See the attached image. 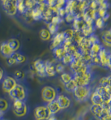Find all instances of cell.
Instances as JSON below:
<instances>
[{
  "instance_id": "cell-1",
  "label": "cell",
  "mask_w": 111,
  "mask_h": 120,
  "mask_svg": "<svg viewBox=\"0 0 111 120\" xmlns=\"http://www.w3.org/2000/svg\"><path fill=\"white\" fill-rule=\"evenodd\" d=\"M91 93V88L89 85L78 86L75 89V91L73 92L74 97L78 101H87L90 98Z\"/></svg>"
},
{
  "instance_id": "cell-2",
  "label": "cell",
  "mask_w": 111,
  "mask_h": 120,
  "mask_svg": "<svg viewBox=\"0 0 111 120\" xmlns=\"http://www.w3.org/2000/svg\"><path fill=\"white\" fill-rule=\"evenodd\" d=\"M10 98L13 101L15 100H21L24 101L26 98V92L24 88L22 85L17 84L15 87L13 88L8 93Z\"/></svg>"
},
{
  "instance_id": "cell-3",
  "label": "cell",
  "mask_w": 111,
  "mask_h": 120,
  "mask_svg": "<svg viewBox=\"0 0 111 120\" xmlns=\"http://www.w3.org/2000/svg\"><path fill=\"white\" fill-rule=\"evenodd\" d=\"M4 11L10 16H14L17 13V0H6L2 3Z\"/></svg>"
},
{
  "instance_id": "cell-4",
  "label": "cell",
  "mask_w": 111,
  "mask_h": 120,
  "mask_svg": "<svg viewBox=\"0 0 111 120\" xmlns=\"http://www.w3.org/2000/svg\"><path fill=\"white\" fill-rule=\"evenodd\" d=\"M41 97L42 99L46 102H50L56 99L57 97V93L54 88L50 86H45L43 88L41 91Z\"/></svg>"
},
{
  "instance_id": "cell-5",
  "label": "cell",
  "mask_w": 111,
  "mask_h": 120,
  "mask_svg": "<svg viewBox=\"0 0 111 120\" xmlns=\"http://www.w3.org/2000/svg\"><path fill=\"white\" fill-rule=\"evenodd\" d=\"M98 16L97 11H94L91 9L90 8H87L83 12V20L85 22V24H93L94 20H96Z\"/></svg>"
},
{
  "instance_id": "cell-6",
  "label": "cell",
  "mask_w": 111,
  "mask_h": 120,
  "mask_svg": "<svg viewBox=\"0 0 111 120\" xmlns=\"http://www.w3.org/2000/svg\"><path fill=\"white\" fill-rule=\"evenodd\" d=\"M34 116L36 120H44L48 119L51 116V114L46 106L41 105L35 109Z\"/></svg>"
},
{
  "instance_id": "cell-7",
  "label": "cell",
  "mask_w": 111,
  "mask_h": 120,
  "mask_svg": "<svg viewBox=\"0 0 111 120\" xmlns=\"http://www.w3.org/2000/svg\"><path fill=\"white\" fill-rule=\"evenodd\" d=\"M73 78L75 80L78 86L89 85L92 80V73L89 71L82 75H74Z\"/></svg>"
},
{
  "instance_id": "cell-8",
  "label": "cell",
  "mask_w": 111,
  "mask_h": 120,
  "mask_svg": "<svg viewBox=\"0 0 111 120\" xmlns=\"http://www.w3.org/2000/svg\"><path fill=\"white\" fill-rule=\"evenodd\" d=\"M98 56L101 60V66L110 68V54L107 52L106 49L102 48Z\"/></svg>"
},
{
  "instance_id": "cell-9",
  "label": "cell",
  "mask_w": 111,
  "mask_h": 120,
  "mask_svg": "<svg viewBox=\"0 0 111 120\" xmlns=\"http://www.w3.org/2000/svg\"><path fill=\"white\" fill-rule=\"evenodd\" d=\"M33 68L36 71L37 75L40 77H45V63L41 59H37L33 63Z\"/></svg>"
},
{
  "instance_id": "cell-10",
  "label": "cell",
  "mask_w": 111,
  "mask_h": 120,
  "mask_svg": "<svg viewBox=\"0 0 111 120\" xmlns=\"http://www.w3.org/2000/svg\"><path fill=\"white\" fill-rule=\"evenodd\" d=\"M16 84V80L15 78L11 76H7L5 77L3 81V89L6 93H9Z\"/></svg>"
},
{
  "instance_id": "cell-11",
  "label": "cell",
  "mask_w": 111,
  "mask_h": 120,
  "mask_svg": "<svg viewBox=\"0 0 111 120\" xmlns=\"http://www.w3.org/2000/svg\"><path fill=\"white\" fill-rule=\"evenodd\" d=\"M56 101H57L58 104L59 105L61 110H64L70 106L71 105V100L68 97L63 94H59V96L56 97Z\"/></svg>"
},
{
  "instance_id": "cell-12",
  "label": "cell",
  "mask_w": 111,
  "mask_h": 120,
  "mask_svg": "<svg viewBox=\"0 0 111 120\" xmlns=\"http://www.w3.org/2000/svg\"><path fill=\"white\" fill-rule=\"evenodd\" d=\"M45 63V75L46 76L53 77L56 75V70H55V64L54 62L50 61V60H46Z\"/></svg>"
},
{
  "instance_id": "cell-13",
  "label": "cell",
  "mask_w": 111,
  "mask_h": 120,
  "mask_svg": "<svg viewBox=\"0 0 111 120\" xmlns=\"http://www.w3.org/2000/svg\"><path fill=\"white\" fill-rule=\"evenodd\" d=\"M63 41H64V38H63V33H57L56 34H54V38H53L51 48L54 49V48H57V47L61 46Z\"/></svg>"
},
{
  "instance_id": "cell-14",
  "label": "cell",
  "mask_w": 111,
  "mask_h": 120,
  "mask_svg": "<svg viewBox=\"0 0 111 120\" xmlns=\"http://www.w3.org/2000/svg\"><path fill=\"white\" fill-rule=\"evenodd\" d=\"M0 53L5 58H7L11 56V54H13V50L11 49L9 45L7 42H3L0 45Z\"/></svg>"
},
{
  "instance_id": "cell-15",
  "label": "cell",
  "mask_w": 111,
  "mask_h": 120,
  "mask_svg": "<svg viewBox=\"0 0 111 120\" xmlns=\"http://www.w3.org/2000/svg\"><path fill=\"white\" fill-rule=\"evenodd\" d=\"M91 45H92V44L90 43V41H89V38H86V37H84V38H82V40L80 41V43L77 45V46H78L83 52H86V51H89Z\"/></svg>"
},
{
  "instance_id": "cell-16",
  "label": "cell",
  "mask_w": 111,
  "mask_h": 120,
  "mask_svg": "<svg viewBox=\"0 0 111 120\" xmlns=\"http://www.w3.org/2000/svg\"><path fill=\"white\" fill-rule=\"evenodd\" d=\"M46 107H47V109L49 110V111H50L51 115H53V114H55L56 113H58L59 110H61L60 107H59V105L58 104V102H57V101H56V100H54V101H50V102H48Z\"/></svg>"
},
{
  "instance_id": "cell-17",
  "label": "cell",
  "mask_w": 111,
  "mask_h": 120,
  "mask_svg": "<svg viewBox=\"0 0 111 120\" xmlns=\"http://www.w3.org/2000/svg\"><path fill=\"white\" fill-rule=\"evenodd\" d=\"M31 16L33 20H42V15H41V11L38 5H36L34 8L30 11Z\"/></svg>"
},
{
  "instance_id": "cell-18",
  "label": "cell",
  "mask_w": 111,
  "mask_h": 120,
  "mask_svg": "<svg viewBox=\"0 0 111 120\" xmlns=\"http://www.w3.org/2000/svg\"><path fill=\"white\" fill-rule=\"evenodd\" d=\"M94 92L97 93L98 95H100V96L103 98L104 101H105L107 99H110V92L108 91V90H106L105 89V88H104V87L99 86V87L96 88Z\"/></svg>"
},
{
  "instance_id": "cell-19",
  "label": "cell",
  "mask_w": 111,
  "mask_h": 120,
  "mask_svg": "<svg viewBox=\"0 0 111 120\" xmlns=\"http://www.w3.org/2000/svg\"><path fill=\"white\" fill-rule=\"evenodd\" d=\"M81 33L84 37L89 38L92 34L94 33V28H93V24H85L84 27L81 29Z\"/></svg>"
},
{
  "instance_id": "cell-20",
  "label": "cell",
  "mask_w": 111,
  "mask_h": 120,
  "mask_svg": "<svg viewBox=\"0 0 111 120\" xmlns=\"http://www.w3.org/2000/svg\"><path fill=\"white\" fill-rule=\"evenodd\" d=\"M85 24V22L82 18H76L72 22V27L74 32H81V29Z\"/></svg>"
},
{
  "instance_id": "cell-21",
  "label": "cell",
  "mask_w": 111,
  "mask_h": 120,
  "mask_svg": "<svg viewBox=\"0 0 111 120\" xmlns=\"http://www.w3.org/2000/svg\"><path fill=\"white\" fill-rule=\"evenodd\" d=\"M90 99H91V101H92V105H102V104H103V102H104L103 98H102L100 95H98L96 93H95V92L91 93Z\"/></svg>"
},
{
  "instance_id": "cell-22",
  "label": "cell",
  "mask_w": 111,
  "mask_h": 120,
  "mask_svg": "<svg viewBox=\"0 0 111 120\" xmlns=\"http://www.w3.org/2000/svg\"><path fill=\"white\" fill-rule=\"evenodd\" d=\"M101 49H102V46L100 43L92 44L90 47V50H89V54H90L91 57L92 58V57H95V56H97Z\"/></svg>"
},
{
  "instance_id": "cell-23",
  "label": "cell",
  "mask_w": 111,
  "mask_h": 120,
  "mask_svg": "<svg viewBox=\"0 0 111 120\" xmlns=\"http://www.w3.org/2000/svg\"><path fill=\"white\" fill-rule=\"evenodd\" d=\"M7 43L9 45V46L11 47V49L13 50V52H16L20 47V41L18 39H16V38H11V39H9L7 41Z\"/></svg>"
},
{
  "instance_id": "cell-24",
  "label": "cell",
  "mask_w": 111,
  "mask_h": 120,
  "mask_svg": "<svg viewBox=\"0 0 111 120\" xmlns=\"http://www.w3.org/2000/svg\"><path fill=\"white\" fill-rule=\"evenodd\" d=\"M102 41L105 45L110 47L111 45V31L110 29L102 32Z\"/></svg>"
},
{
  "instance_id": "cell-25",
  "label": "cell",
  "mask_w": 111,
  "mask_h": 120,
  "mask_svg": "<svg viewBox=\"0 0 111 120\" xmlns=\"http://www.w3.org/2000/svg\"><path fill=\"white\" fill-rule=\"evenodd\" d=\"M53 53H54V57H55L57 59H59V60H61L62 59H63V56L67 54L65 49L63 48L62 45H61V46H59V47H57V48L53 49Z\"/></svg>"
},
{
  "instance_id": "cell-26",
  "label": "cell",
  "mask_w": 111,
  "mask_h": 120,
  "mask_svg": "<svg viewBox=\"0 0 111 120\" xmlns=\"http://www.w3.org/2000/svg\"><path fill=\"white\" fill-rule=\"evenodd\" d=\"M84 64H85V63H84L81 59H80V60H73V62H72L71 64H70V67H71V69L72 71H73L74 73H75V72L80 69V68Z\"/></svg>"
},
{
  "instance_id": "cell-27",
  "label": "cell",
  "mask_w": 111,
  "mask_h": 120,
  "mask_svg": "<svg viewBox=\"0 0 111 120\" xmlns=\"http://www.w3.org/2000/svg\"><path fill=\"white\" fill-rule=\"evenodd\" d=\"M64 87H65V89H66L67 92L73 93V92L75 91V89L78 87V85H77L75 80H74V78H72L71 80L69 81V82L64 84Z\"/></svg>"
},
{
  "instance_id": "cell-28",
  "label": "cell",
  "mask_w": 111,
  "mask_h": 120,
  "mask_svg": "<svg viewBox=\"0 0 111 120\" xmlns=\"http://www.w3.org/2000/svg\"><path fill=\"white\" fill-rule=\"evenodd\" d=\"M13 112L17 117H24L28 113V107L26 105H24V106L20 107V108L13 109Z\"/></svg>"
},
{
  "instance_id": "cell-29",
  "label": "cell",
  "mask_w": 111,
  "mask_h": 120,
  "mask_svg": "<svg viewBox=\"0 0 111 120\" xmlns=\"http://www.w3.org/2000/svg\"><path fill=\"white\" fill-rule=\"evenodd\" d=\"M11 57L15 59V63H24L27 60V58L25 56L17 52H13V54H11Z\"/></svg>"
},
{
  "instance_id": "cell-30",
  "label": "cell",
  "mask_w": 111,
  "mask_h": 120,
  "mask_svg": "<svg viewBox=\"0 0 111 120\" xmlns=\"http://www.w3.org/2000/svg\"><path fill=\"white\" fill-rule=\"evenodd\" d=\"M39 36L41 39L43 41H49L51 39L52 35L50 34V33L49 32V30L47 29H42L39 33Z\"/></svg>"
},
{
  "instance_id": "cell-31",
  "label": "cell",
  "mask_w": 111,
  "mask_h": 120,
  "mask_svg": "<svg viewBox=\"0 0 111 120\" xmlns=\"http://www.w3.org/2000/svg\"><path fill=\"white\" fill-rule=\"evenodd\" d=\"M8 107H9V103L7 101L3 98H0V112L4 113L5 111L7 110Z\"/></svg>"
},
{
  "instance_id": "cell-32",
  "label": "cell",
  "mask_w": 111,
  "mask_h": 120,
  "mask_svg": "<svg viewBox=\"0 0 111 120\" xmlns=\"http://www.w3.org/2000/svg\"><path fill=\"white\" fill-rule=\"evenodd\" d=\"M47 29L49 30L51 35H54L57 33L58 30H59V25H56V24L50 22L47 24Z\"/></svg>"
},
{
  "instance_id": "cell-33",
  "label": "cell",
  "mask_w": 111,
  "mask_h": 120,
  "mask_svg": "<svg viewBox=\"0 0 111 120\" xmlns=\"http://www.w3.org/2000/svg\"><path fill=\"white\" fill-rule=\"evenodd\" d=\"M73 57L71 54H66L63 57V59H61L62 61V63L63 65H70L71 63L73 62Z\"/></svg>"
},
{
  "instance_id": "cell-34",
  "label": "cell",
  "mask_w": 111,
  "mask_h": 120,
  "mask_svg": "<svg viewBox=\"0 0 111 120\" xmlns=\"http://www.w3.org/2000/svg\"><path fill=\"white\" fill-rule=\"evenodd\" d=\"M62 33H63L64 40L72 39V38H73V35H74V30L73 29H66V30H64L63 32H62Z\"/></svg>"
},
{
  "instance_id": "cell-35",
  "label": "cell",
  "mask_w": 111,
  "mask_h": 120,
  "mask_svg": "<svg viewBox=\"0 0 111 120\" xmlns=\"http://www.w3.org/2000/svg\"><path fill=\"white\" fill-rule=\"evenodd\" d=\"M100 86L101 87H110V76L108 77H102V78L100 80Z\"/></svg>"
},
{
  "instance_id": "cell-36",
  "label": "cell",
  "mask_w": 111,
  "mask_h": 120,
  "mask_svg": "<svg viewBox=\"0 0 111 120\" xmlns=\"http://www.w3.org/2000/svg\"><path fill=\"white\" fill-rule=\"evenodd\" d=\"M63 21H64V19L62 18V17H60L59 15H54V16H53L52 18H51L50 22L53 23V24H56V25L59 26V24H62Z\"/></svg>"
},
{
  "instance_id": "cell-37",
  "label": "cell",
  "mask_w": 111,
  "mask_h": 120,
  "mask_svg": "<svg viewBox=\"0 0 111 120\" xmlns=\"http://www.w3.org/2000/svg\"><path fill=\"white\" fill-rule=\"evenodd\" d=\"M94 21H95V26H96V29H103L104 26H105V22H104V20H102L101 17H97Z\"/></svg>"
},
{
  "instance_id": "cell-38",
  "label": "cell",
  "mask_w": 111,
  "mask_h": 120,
  "mask_svg": "<svg viewBox=\"0 0 111 120\" xmlns=\"http://www.w3.org/2000/svg\"><path fill=\"white\" fill-rule=\"evenodd\" d=\"M72 78H73L72 75L69 73H62V75H61V79L64 84L69 82Z\"/></svg>"
},
{
  "instance_id": "cell-39",
  "label": "cell",
  "mask_w": 111,
  "mask_h": 120,
  "mask_svg": "<svg viewBox=\"0 0 111 120\" xmlns=\"http://www.w3.org/2000/svg\"><path fill=\"white\" fill-rule=\"evenodd\" d=\"M64 20L67 23H72L75 19V15L73 13H67L64 16Z\"/></svg>"
},
{
  "instance_id": "cell-40",
  "label": "cell",
  "mask_w": 111,
  "mask_h": 120,
  "mask_svg": "<svg viewBox=\"0 0 111 120\" xmlns=\"http://www.w3.org/2000/svg\"><path fill=\"white\" fill-rule=\"evenodd\" d=\"M55 70H56V73L62 74L63 73V71L65 70V66L62 63H59L55 66Z\"/></svg>"
},
{
  "instance_id": "cell-41",
  "label": "cell",
  "mask_w": 111,
  "mask_h": 120,
  "mask_svg": "<svg viewBox=\"0 0 111 120\" xmlns=\"http://www.w3.org/2000/svg\"><path fill=\"white\" fill-rule=\"evenodd\" d=\"M88 38H89V41H90V43L92 44H92H95V43H100L99 38H97V36L94 35V33H93V34H92L91 36H89Z\"/></svg>"
},
{
  "instance_id": "cell-42",
  "label": "cell",
  "mask_w": 111,
  "mask_h": 120,
  "mask_svg": "<svg viewBox=\"0 0 111 120\" xmlns=\"http://www.w3.org/2000/svg\"><path fill=\"white\" fill-rule=\"evenodd\" d=\"M14 74H15V77L16 80H23L24 77V73L20 70L15 71L14 72Z\"/></svg>"
},
{
  "instance_id": "cell-43",
  "label": "cell",
  "mask_w": 111,
  "mask_h": 120,
  "mask_svg": "<svg viewBox=\"0 0 111 120\" xmlns=\"http://www.w3.org/2000/svg\"><path fill=\"white\" fill-rule=\"evenodd\" d=\"M89 8L94 11H97L99 9V4L96 3L94 0H92V1H90V3H89Z\"/></svg>"
},
{
  "instance_id": "cell-44",
  "label": "cell",
  "mask_w": 111,
  "mask_h": 120,
  "mask_svg": "<svg viewBox=\"0 0 111 120\" xmlns=\"http://www.w3.org/2000/svg\"><path fill=\"white\" fill-rule=\"evenodd\" d=\"M92 64L97 65V66H101V60H100L99 56H95V57L92 58Z\"/></svg>"
},
{
  "instance_id": "cell-45",
  "label": "cell",
  "mask_w": 111,
  "mask_h": 120,
  "mask_svg": "<svg viewBox=\"0 0 111 120\" xmlns=\"http://www.w3.org/2000/svg\"><path fill=\"white\" fill-rule=\"evenodd\" d=\"M6 60H7V64L8 66H13V65L15 64V59H14L11 56V57L6 58Z\"/></svg>"
},
{
  "instance_id": "cell-46",
  "label": "cell",
  "mask_w": 111,
  "mask_h": 120,
  "mask_svg": "<svg viewBox=\"0 0 111 120\" xmlns=\"http://www.w3.org/2000/svg\"><path fill=\"white\" fill-rule=\"evenodd\" d=\"M66 11L64 8H61V9H58V15H59L62 18H64V16L66 15Z\"/></svg>"
},
{
  "instance_id": "cell-47",
  "label": "cell",
  "mask_w": 111,
  "mask_h": 120,
  "mask_svg": "<svg viewBox=\"0 0 111 120\" xmlns=\"http://www.w3.org/2000/svg\"><path fill=\"white\" fill-rule=\"evenodd\" d=\"M36 5H41V3H44V0H33Z\"/></svg>"
},
{
  "instance_id": "cell-48",
  "label": "cell",
  "mask_w": 111,
  "mask_h": 120,
  "mask_svg": "<svg viewBox=\"0 0 111 120\" xmlns=\"http://www.w3.org/2000/svg\"><path fill=\"white\" fill-rule=\"evenodd\" d=\"M95 2H96V3H98V4H101V3H105V2H107V0H94Z\"/></svg>"
},
{
  "instance_id": "cell-49",
  "label": "cell",
  "mask_w": 111,
  "mask_h": 120,
  "mask_svg": "<svg viewBox=\"0 0 111 120\" xmlns=\"http://www.w3.org/2000/svg\"><path fill=\"white\" fill-rule=\"evenodd\" d=\"M3 71L0 68V81L3 80Z\"/></svg>"
},
{
  "instance_id": "cell-50",
  "label": "cell",
  "mask_w": 111,
  "mask_h": 120,
  "mask_svg": "<svg viewBox=\"0 0 111 120\" xmlns=\"http://www.w3.org/2000/svg\"><path fill=\"white\" fill-rule=\"evenodd\" d=\"M47 120H58V119L54 117V116H50V117L49 118V119H47Z\"/></svg>"
},
{
  "instance_id": "cell-51",
  "label": "cell",
  "mask_w": 111,
  "mask_h": 120,
  "mask_svg": "<svg viewBox=\"0 0 111 120\" xmlns=\"http://www.w3.org/2000/svg\"><path fill=\"white\" fill-rule=\"evenodd\" d=\"M4 1H6V0H1V2L3 3V2H4Z\"/></svg>"
},
{
  "instance_id": "cell-52",
  "label": "cell",
  "mask_w": 111,
  "mask_h": 120,
  "mask_svg": "<svg viewBox=\"0 0 111 120\" xmlns=\"http://www.w3.org/2000/svg\"><path fill=\"white\" fill-rule=\"evenodd\" d=\"M88 1H92V0H88Z\"/></svg>"
},
{
  "instance_id": "cell-53",
  "label": "cell",
  "mask_w": 111,
  "mask_h": 120,
  "mask_svg": "<svg viewBox=\"0 0 111 120\" xmlns=\"http://www.w3.org/2000/svg\"><path fill=\"white\" fill-rule=\"evenodd\" d=\"M44 120H47V119H44Z\"/></svg>"
}]
</instances>
